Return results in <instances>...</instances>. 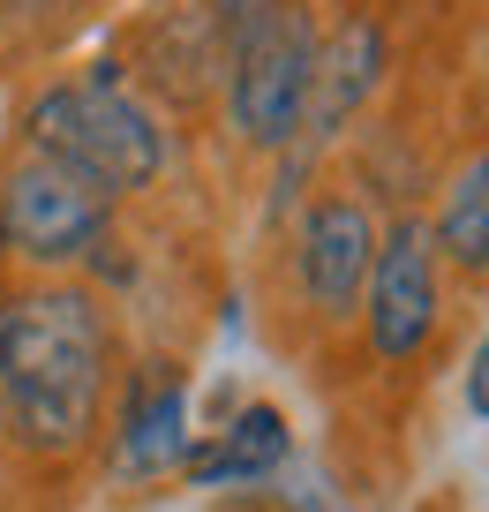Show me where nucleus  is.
I'll use <instances>...</instances> for the list:
<instances>
[{"mask_svg": "<svg viewBox=\"0 0 489 512\" xmlns=\"http://www.w3.org/2000/svg\"><path fill=\"white\" fill-rule=\"evenodd\" d=\"M377 204L354 181H324L301 196L286 226V302L316 339H347L362 324V287L377 256Z\"/></svg>", "mask_w": 489, "mask_h": 512, "instance_id": "nucleus-6", "label": "nucleus"}, {"mask_svg": "<svg viewBox=\"0 0 489 512\" xmlns=\"http://www.w3.org/2000/svg\"><path fill=\"white\" fill-rule=\"evenodd\" d=\"M392 76V23L377 8H347V16L324 31L316 46V98H309V128H301V144H332L339 128L369 106Z\"/></svg>", "mask_w": 489, "mask_h": 512, "instance_id": "nucleus-9", "label": "nucleus"}, {"mask_svg": "<svg viewBox=\"0 0 489 512\" xmlns=\"http://www.w3.org/2000/svg\"><path fill=\"white\" fill-rule=\"evenodd\" d=\"M98 0H0V31H23V38H61L91 16Z\"/></svg>", "mask_w": 489, "mask_h": 512, "instance_id": "nucleus-12", "label": "nucleus"}, {"mask_svg": "<svg viewBox=\"0 0 489 512\" xmlns=\"http://www.w3.org/2000/svg\"><path fill=\"white\" fill-rule=\"evenodd\" d=\"M452 8H467V16H474V23H482V16H489V0H452Z\"/></svg>", "mask_w": 489, "mask_h": 512, "instance_id": "nucleus-16", "label": "nucleus"}, {"mask_svg": "<svg viewBox=\"0 0 489 512\" xmlns=\"http://www.w3.org/2000/svg\"><path fill=\"white\" fill-rule=\"evenodd\" d=\"M196 430H189V369L174 354H143L121 369L106 407V467L121 490H158L174 482L189 460Z\"/></svg>", "mask_w": 489, "mask_h": 512, "instance_id": "nucleus-7", "label": "nucleus"}, {"mask_svg": "<svg viewBox=\"0 0 489 512\" xmlns=\"http://www.w3.org/2000/svg\"><path fill=\"white\" fill-rule=\"evenodd\" d=\"M286 0H196V16L219 31V46H234V38H249L256 23H271Z\"/></svg>", "mask_w": 489, "mask_h": 512, "instance_id": "nucleus-13", "label": "nucleus"}, {"mask_svg": "<svg viewBox=\"0 0 489 512\" xmlns=\"http://www.w3.org/2000/svg\"><path fill=\"white\" fill-rule=\"evenodd\" d=\"M362 354L384 377H422L452 339V279H444L437 249H429L422 211H392L377 226V256H369L362 287Z\"/></svg>", "mask_w": 489, "mask_h": 512, "instance_id": "nucleus-3", "label": "nucleus"}, {"mask_svg": "<svg viewBox=\"0 0 489 512\" xmlns=\"http://www.w3.org/2000/svg\"><path fill=\"white\" fill-rule=\"evenodd\" d=\"M474 83H482V91H489V16L474 23Z\"/></svg>", "mask_w": 489, "mask_h": 512, "instance_id": "nucleus-15", "label": "nucleus"}, {"mask_svg": "<svg viewBox=\"0 0 489 512\" xmlns=\"http://www.w3.org/2000/svg\"><path fill=\"white\" fill-rule=\"evenodd\" d=\"M16 144L38 159L83 174L98 196L128 204V196L158 189L166 159H174V136H166V113L128 83L121 61H91L83 76H53L23 98Z\"/></svg>", "mask_w": 489, "mask_h": 512, "instance_id": "nucleus-2", "label": "nucleus"}, {"mask_svg": "<svg viewBox=\"0 0 489 512\" xmlns=\"http://www.w3.org/2000/svg\"><path fill=\"white\" fill-rule=\"evenodd\" d=\"M128 83L151 106H174V113H196L226 83V46L196 16V0H174V8H158V16L136 23V68H128Z\"/></svg>", "mask_w": 489, "mask_h": 512, "instance_id": "nucleus-8", "label": "nucleus"}, {"mask_svg": "<svg viewBox=\"0 0 489 512\" xmlns=\"http://www.w3.org/2000/svg\"><path fill=\"white\" fill-rule=\"evenodd\" d=\"M429 249L459 294H489V136H474L437 174V204L422 211Z\"/></svg>", "mask_w": 489, "mask_h": 512, "instance_id": "nucleus-10", "label": "nucleus"}, {"mask_svg": "<svg viewBox=\"0 0 489 512\" xmlns=\"http://www.w3.org/2000/svg\"><path fill=\"white\" fill-rule=\"evenodd\" d=\"M316 46H324V23H316L309 0H286L271 23H256L249 38L226 46V83L219 106L234 144L256 159H286L309 128V98H316Z\"/></svg>", "mask_w": 489, "mask_h": 512, "instance_id": "nucleus-5", "label": "nucleus"}, {"mask_svg": "<svg viewBox=\"0 0 489 512\" xmlns=\"http://www.w3.org/2000/svg\"><path fill=\"white\" fill-rule=\"evenodd\" d=\"M121 324L91 279L0 287V445L31 467H76L106 445L121 384Z\"/></svg>", "mask_w": 489, "mask_h": 512, "instance_id": "nucleus-1", "label": "nucleus"}, {"mask_svg": "<svg viewBox=\"0 0 489 512\" xmlns=\"http://www.w3.org/2000/svg\"><path fill=\"white\" fill-rule=\"evenodd\" d=\"M294 452V422L271 400H241L234 415L211 437H196L189 460H181V482L189 490H241V482H271Z\"/></svg>", "mask_w": 489, "mask_h": 512, "instance_id": "nucleus-11", "label": "nucleus"}, {"mask_svg": "<svg viewBox=\"0 0 489 512\" xmlns=\"http://www.w3.org/2000/svg\"><path fill=\"white\" fill-rule=\"evenodd\" d=\"M113 196H98L83 174L8 151L0 159V272L8 279H68L113 241Z\"/></svg>", "mask_w": 489, "mask_h": 512, "instance_id": "nucleus-4", "label": "nucleus"}, {"mask_svg": "<svg viewBox=\"0 0 489 512\" xmlns=\"http://www.w3.org/2000/svg\"><path fill=\"white\" fill-rule=\"evenodd\" d=\"M459 407H467L474 422H489V324H482V339H474L467 369H459Z\"/></svg>", "mask_w": 489, "mask_h": 512, "instance_id": "nucleus-14", "label": "nucleus"}]
</instances>
